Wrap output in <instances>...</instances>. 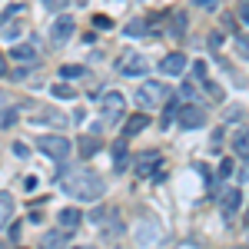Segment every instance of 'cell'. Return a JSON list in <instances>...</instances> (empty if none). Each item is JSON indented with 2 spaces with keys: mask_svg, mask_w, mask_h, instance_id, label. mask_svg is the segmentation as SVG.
<instances>
[{
  "mask_svg": "<svg viewBox=\"0 0 249 249\" xmlns=\"http://www.w3.org/2000/svg\"><path fill=\"white\" fill-rule=\"evenodd\" d=\"M123 30H126L130 37H143V34H146V23H143V20H133V23H126Z\"/></svg>",
  "mask_w": 249,
  "mask_h": 249,
  "instance_id": "cell-21",
  "label": "cell"
},
{
  "mask_svg": "<svg viewBox=\"0 0 249 249\" xmlns=\"http://www.w3.org/2000/svg\"><path fill=\"white\" fill-rule=\"evenodd\" d=\"M236 50L249 60V34H239V37H236Z\"/></svg>",
  "mask_w": 249,
  "mask_h": 249,
  "instance_id": "cell-24",
  "label": "cell"
},
{
  "mask_svg": "<svg viewBox=\"0 0 249 249\" xmlns=\"http://www.w3.org/2000/svg\"><path fill=\"white\" fill-rule=\"evenodd\" d=\"M73 27H77V23L70 17H57V23L50 27V40H53V43H67V40L73 37Z\"/></svg>",
  "mask_w": 249,
  "mask_h": 249,
  "instance_id": "cell-9",
  "label": "cell"
},
{
  "mask_svg": "<svg viewBox=\"0 0 249 249\" xmlns=\"http://www.w3.org/2000/svg\"><path fill=\"white\" fill-rule=\"evenodd\" d=\"M113 156H116V163H113L116 173H123L126 166H130V156H126V146H123V143H116V146H113Z\"/></svg>",
  "mask_w": 249,
  "mask_h": 249,
  "instance_id": "cell-17",
  "label": "cell"
},
{
  "mask_svg": "<svg viewBox=\"0 0 249 249\" xmlns=\"http://www.w3.org/2000/svg\"><path fill=\"white\" fill-rule=\"evenodd\" d=\"M14 216V196L10 193H0V226H7Z\"/></svg>",
  "mask_w": 249,
  "mask_h": 249,
  "instance_id": "cell-16",
  "label": "cell"
},
{
  "mask_svg": "<svg viewBox=\"0 0 249 249\" xmlns=\"http://www.w3.org/2000/svg\"><path fill=\"white\" fill-rule=\"evenodd\" d=\"M77 249H80V246H77Z\"/></svg>",
  "mask_w": 249,
  "mask_h": 249,
  "instance_id": "cell-36",
  "label": "cell"
},
{
  "mask_svg": "<svg viewBox=\"0 0 249 249\" xmlns=\"http://www.w3.org/2000/svg\"><path fill=\"white\" fill-rule=\"evenodd\" d=\"M10 57L17 60V63H37V50H34L30 43H17V47L10 50Z\"/></svg>",
  "mask_w": 249,
  "mask_h": 249,
  "instance_id": "cell-13",
  "label": "cell"
},
{
  "mask_svg": "<svg viewBox=\"0 0 249 249\" xmlns=\"http://www.w3.org/2000/svg\"><path fill=\"white\" fill-rule=\"evenodd\" d=\"M232 153L243 156V160H249V126H246V130H239V133L232 136Z\"/></svg>",
  "mask_w": 249,
  "mask_h": 249,
  "instance_id": "cell-14",
  "label": "cell"
},
{
  "mask_svg": "<svg viewBox=\"0 0 249 249\" xmlns=\"http://www.w3.org/2000/svg\"><path fill=\"white\" fill-rule=\"evenodd\" d=\"M80 219H83V213L80 210H73V206H67V210H60V226H63V230H77L80 226Z\"/></svg>",
  "mask_w": 249,
  "mask_h": 249,
  "instance_id": "cell-12",
  "label": "cell"
},
{
  "mask_svg": "<svg viewBox=\"0 0 249 249\" xmlns=\"http://www.w3.org/2000/svg\"><path fill=\"white\" fill-rule=\"evenodd\" d=\"M77 150H80V156H83V160H90V156L96 153V150H100V140H96V136H80V143H77Z\"/></svg>",
  "mask_w": 249,
  "mask_h": 249,
  "instance_id": "cell-15",
  "label": "cell"
},
{
  "mask_svg": "<svg viewBox=\"0 0 249 249\" xmlns=\"http://www.w3.org/2000/svg\"><path fill=\"white\" fill-rule=\"evenodd\" d=\"M50 93L57 96V100H73L77 90H73V87H67V83H53V87H50Z\"/></svg>",
  "mask_w": 249,
  "mask_h": 249,
  "instance_id": "cell-20",
  "label": "cell"
},
{
  "mask_svg": "<svg viewBox=\"0 0 249 249\" xmlns=\"http://www.w3.org/2000/svg\"><path fill=\"white\" fill-rule=\"evenodd\" d=\"M160 166H163V156L160 153H143L140 156V163H136V176L140 179H146V176H160Z\"/></svg>",
  "mask_w": 249,
  "mask_h": 249,
  "instance_id": "cell-8",
  "label": "cell"
},
{
  "mask_svg": "<svg viewBox=\"0 0 249 249\" xmlns=\"http://www.w3.org/2000/svg\"><path fill=\"white\" fill-rule=\"evenodd\" d=\"M166 96H170V87H163V83H156V80H153V83H143V87L136 90V103L150 110V107H160Z\"/></svg>",
  "mask_w": 249,
  "mask_h": 249,
  "instance_id": "cell-5",
  "label": "cell"
},
{
  "mask_svg": "<svg viewBox=\"0 0 249 249\" xmlns=\"http://www.w3.org/2000/svg\"><path fill=\"white\" fill-rule=\"evenodd\" d=\"M37 146H40L47 156H50V160H67V156H70V140H67V136H60V133L40 136Z\"/></svg>",
  "mask_w": 249,
  "mask_h": 249,
  "instance_id": "cell-6",
  "label": "cell"
},
{
  "mask_svg": "<svg viewBox=\"0 0 249 249\" xmlns=\"http://www.w3.org/2000/svg\"><path fill=\"white\" fill-rule=\"evenodd\" d=\"M14 156H20V160H23V156H27V146H23V143H14Z\"/></svg>",
  "mask_w": 249,
  "mask_h": 249,
  "instance_id": "cell-33",
  "label": "cell"
},
{
  "mask_svg": "<svg viewBox=\"0 0 249 249\" xmlns=\"http://www.w3.org/2000/svg\"><path fill=\"white\" fill-rule=\"evenodd\" d=\"M123 107H126L123 93H116V90L103 93V100H100V113H103V123H107V126H113L116 120L123 116Z\"/></svg>",
  "mask_w": 249,
  "mask_h": 249,
  "instance_id": "cell-3",
  "label": "cell"
},
{
  "mask_svg": "<svg viewBox=\"0 0 249 249\" xmlns=\"http://www.w3.org/2000/svg\"><path fill=\"white\" fill-rule=\"evenodd\" d=\"M67 3H70V0H43V7H47V10H53V14H57V10H63Z\"/></svg>",
  "mask_w": 249,
  "mask_h": 249,
  "instance_id": "cell-26",
  "label": "cell"
},
{
  "mask_svg": "<svg viewBox=\"0 0 249 249\" xmlns=\"http://www.w3.org/2000/svg\"><path fill=\"white\" fill-rule=\"evenodd\" d=\"M63 243H67V232L53 230V232H47V239H43V249H60Z\"/></svg>",
  "mask_w": 249,
  "mask_h": 249,
  "instance_id": "cell-19",
  "label": "cell"
},
{
  "mask_svg": "<svg viewBox=\"0 0 249 249\" xmlns=\"http://www.w3.org/2000/svg\"><path fill=\"white\" fill-rule=\"evenodd\" d=\"M232 170H236V166H232V160H223V166H219V176H223V179H230Z\"/></svg>",
  "mask_w": 249,
  "mask_h": 249,
  "instance_id": "cell-27",
  "label": "cell"
},
{
  "mask_svg": "<svg viewBox=\"0 0 249 249\" xmlns=\"http://www.w3.org/2000/svg\"><path fill=\"white\" fill-rule=\"evenodd\" d=\"M116 70H120L123 77H143V73L150 70V60L143 57V53H136V50H126L123 57L116 60Z\"/></svg>",
  "mask_w": 249,
  "mask_h": 249,
  "instance_id": "cell-2",
  "label": "cell"
},
{
  "mask_svg": "<svg viewBox=\"0 0 249 249\" xmlns=\"http://www.w3.org/2000/svg\"><path fill=\"white\" fill-rule=\"evenodd\" d=\"M93 27H100V30H110V27H113V20H110V17H93Z\"/></svg>",
  "mask_w": 249,
  "mask_h": 249,
  "instance_id": "cell-28",
  "label": "cell"
},
{
  "mask_svg": "<svg viewBox=\"0 0 249 249\" xmlns=\"http://www.w3.org/2000/svg\"><path fill=\"white\" fill-rule=\"evenodd\" d=\"M176 100H179V103H196V87H193V83H179Z\"/></svg>",
  "mask_w": 249,
  "mask_h": 249,
  "instance_id": "cell-18",
  "label": "cell"
},
{
  "mask_svg": "<svg viewBox=\"0 0 249 249\" xmlns=\"http://www.w3.org/2000/svg\"><path fill=\"white\" fill-rule=\"evenodd\" d=\"M83 73H87L83 67H70V63H67V67H60V77H83Z\"/></svg>",
  "mask_w": 249,
  "mask_h": 249,
  "instance_id": "cell-25",
  "label": "cell"
},
{
  "mask_svg": "<svg viewBox=\"0 0 249 249\" xmlns=\"http://www.w3.org/2000/svg\"><path fill=\"white\" fill-rule=\"evenodd\" d=\"M103 190H107L103 179H100L96 173H90V170H77V173H70V176L63 179V193L73 196V199H80V203H93V199H100Z\"/></svg>",
  "mask_w": 249,
  "mask_h": 249,
  "instance_id": "cell-1",
  "label": "cell"
},
{
  "mask_svg": "<svg viewBox=\"0 0 249 249\" xmlns=\"http://www.w3.org/2000/svg\"><path fill=\"white\" fill-rule=\"evenodd\" d=\"M183 34H186V17L176 14V17H173V37H183Z\"/></svg>",
  "mask_w": 249,
  "mask_h": 249,
  "instance_id": "cell-23",
  "label": "cell"
},
{
  "mask_svg": "<svg viewBox=\"0 0 249 249\" xmlns=\"http://www.w3.org/2000/svg\"><path fill=\"white\" fill-rule=\"evenodd\" d=\"M193 73H196V80H206V63H203V60H199V63H196V67H193Z\"/></svg>",
  "mask_w": 249,
  "mask_h": 249,
  "instance_id": "cell-29",
  "label": "cell"
},
{
  "mask_svg": "<svg viewBox=\"0 0 249 249\" xmlns=\"http://www.w3.org/2000/svg\"><path fill=\"white\" fill-rule=\"evenodd\" d=\"M150 126V116L146 113H133L126 123H123V136H136V133H143Z\"/></svg>",
  "mask_w": 249,
  "mask_h": 249,
  "instance_id": "cell-11",
  "label": "cell"
},
{
  "mask_svg": "<svg viewBox=\"0 0 249 249\" xmlns=\"http://www.w3.org/2000/svg\"><path fill=\"white\" fill-rule=\"evenodd\" d=\"M23 190H27V193L37 190V176H27V179H23Z\"/></svg>",
  "mask_w": 249,
  "mask_h": 249,
  "instance_id": "cell-30",
  "label": "cell"
},
{
  "mask_svg": "<svg viewBox=\"0 0 249 249\" xmlns=\"http://www.w3.org/2000/svg\"><path fill=\"white\" fill-rule=\"evenodd\" d=\"M0 77H7V60H3V53H0Z\"/></svg>",
  "mask_w": 249,
  "mask_h": 249,
  "instance_id": "cell-34",
  "label": "cell"
},
{
  "mask_svg": "<svg viewBox=\"0 0 249 249\" xmlns=\"http://www.w3.org/2000/svg\"><path fill=\"white\" fill-rule=\"evenodd\" d=\"M176 113H179V100H173L170 107H166V113H163V126H170L173 120H176Z\"/></svg>",
  "mask_w": 249,
  "mask_h": 249,
  "instance_id": "cell-22",
  "label": "cell"
},
{
  "mask_svg": "<svg viewBox=\"0 0 249 249\" xmlns=\"http://www.w3.org/2000/svg\"><path fill=\"white\" fill-rule=\"evenodd\" d=\"M14 120H17V110H7V113H3V126H10Z\"/></svg>",
  "mask_w": 249,
  "mask_h": 249,
  "instance_id": "cell-32",
  "label": "cell"
},
{
  "mask_svg": "<svg viewBox=\"0 0 249 249\" xmlns=\"http://www.w3.org/2000/svg\"><path fill=\"white\" fill-rule=\"evenodd\" d=\"M176 123L183 130H199L206 123V110L199 103H179V113H176Z\"/></svg>",
  "mask_w": 249,
  "mask_h": 249,
  "instance_id": "cell-4",
  "label": "cell"
},
{
  "mask_svg": "<svg viewBox=\"0 0 249 249\" xmlns=\"http://www.w3.org/2000/svg\"><path fill=\"white\" fill-rule=\"evenodd\" d=\"M186 63H190V60H186V53H170V57L160 63V70H163L166 77H179V73L186 70Z\"/></svg>",
  "mask_w": 249,
  "mask_h": 249,
  "instance_id": "cell-10",
  "label": "cell"
},
{
  "mask_svg": "<svg viewBox=\"0 0 249 249\" xmlns=\"http://www.w3.org/2000/svg\"><path fill=\"white\" fill-rule=\"evenodd\" d=\"M239 203H243V193H239V186H226V193H223V199H219V210H223V219H232V216L239 213Z\"/></svg>",
  "mask_w": 249,
  "mask_h": 249,
  "instance_id": "cell-7",
  "label": "cell"
},
{
  "mask_svg": "<svg viewBox=\"0 0 249 249\" xmlns=\"http://www.w3.org/2000/svg\"><path fill=\"white\" fill-rule=\"evenodd\" d=\"M196 3H199L203 10H216V7H219V0H196Z\"/></svg>",
  "mask_w": 249,
  "mask_h": 249,
  "instance_id": "cell-31",
  "label": "cell"
},
{
  "mask_svg": "<svg viewBox=\"0 0 249 249\" xmlns=\"http://www.w3.org/2000/svg\"><path fill=\"white\" fill-rule=\"evenodd\" d=\"M246 249H249V246H246Z\"/></svg>",
  "mask_w": 249,
  "mask_h": 249,
  "instance_id": "cell-35",
  "label": "cell"
}]
</instances>
